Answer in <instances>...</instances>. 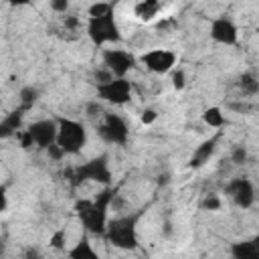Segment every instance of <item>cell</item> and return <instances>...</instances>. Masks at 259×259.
<instances>
[{
    "label": "cell",
    "instance_id": "277c9868",
    "mask_svg": "<svg viewBox=\"0 0 259 259\" xmlns=\"http://www.w3.org/2000/svg\"><path fill=\"white\" fill-rule=\"evenodd\" d=\"M87 34L95 47H101L105 42H121V34H119L117 22L113 18V10H109L101 16H89Z\"/></svg>",
    "mask_w": 259,
    "mask_h": 259
},
{
    "label": "cell",
    "instance_id": "9c48e42d",
    "mask_svg": "<svg viewBox=\"0 0 259 259\" xmlns=\"http://www.w3.org/2000/svg\"><path fill=\"white\" fill-rule=\"evenodd\" d=\"M225 192L233 198V202L239 206V208H249L253 202H255V188H253V182L245 176H239V178H233L227 186H225Z\"/></svg>",
    "mask_w": 259,
    "mask_h": 259
},
{
    "label": "cell",
    "instance_id": "ba28073f",
    "mask_svg": "<svg viewBox=\"0 0 259 259\" xmlns=\"http://www.w3.org/2000/svg\"><path fill=\"white\" fill-rule=\"evenodd\" d=\"M103 65L107 71H111L113 77H125L136 67V57L123 49H105Z\"/></svg>",
    "mask_w": 259,
    "mask_h": 259
},
{
    "label": "cell",
    "instance_id": "d6986e66",
    "mask_svg": "<svg viewBox=\"0 0 259 259\" xmlns=\"http://www.w3.org/2000/svg\"><path fill=\"white\" fill-rule=\"evenodd\" d=\"M36 99H38V89L36 87H22L20 89V93H18V101H20V109H24V111H28V109H32V105L36 103Z\"/></svg>",
    "mask_w": 259,
    "mask_h": 259
},
{
    "label": "cell",
    "instance_id": "e0dca14e",
    "mask_svg": "<svg viewBox=\"0 0 259 259\" xmlns=\"http://www.w3.org/2000/svg\"><path fill=\"white\" fill-rule=\"evenodd\" d=\"M69 257H73V259H97V253L93 251L87 237H81V241L69 251Z\"/></svg>",
    "mask_w": 259,
    "mask_h": 259
},
{
    "label": "cell",
    "instance_id": "f546056e",
    "mask_svg": "<svg viewBox=\"0 0 259 259\" xmlns=\"http://www.w3.org/2000/svg\"><path fill=\"white\" fill-rule=\"evenodd\" d=\"M12 6H28V4H32V0H8Z\"/></svg>",
    "mask_w": 259,
    "mask_h": 259
},
{
    "label": "cell",
    "instance_id": "5b68a950",
    "mask_svg": "<svg viewBox=\"0 0 259 259\" xmlns=\"http://www.w3.org/2000/svg\"><path fill=\"white\" fill-rule=\"evenodd\" d=\"M59 134H57V144L65 150V154H77L83 150L87 142V130L81 121L59 117Z\"/></svg>",
    "mask_w": 259,
    "mask_h": 259
},
{
    "label": "cell",
    "instance_id": "603a6c76",
    "mask_svg": "<svg viewBox=\"0 0 259 259\" xmlns=\"http://www.w3.org/2000/svg\"><path fill=\"white\" fill-rule=\"evenodd\" d=\"M231 160H233L235 164H245V160H247V150H245V146H235V148H233V154H231Z\"/></svg>",
    "mask_w": 259,
    "mask_h": 259
},
{
    "label": "cell",
    "instance_id": "4fadbf2b",
    "mask_svg": "<svg viewBox=\"0 0 259 259\" xmlns=\"http://www.w3.org/2000/svg\"><path fill=\"white\" fill-rule=\"evenodd\" d=\"M217 140H219V136H214V138H210V140H204L196 150H194V154H192V158H190V168H200V166H204L208 160H210V156L214 154V148H217Z\"/></svg>",
    "mask_w": 259,
    "mask_h": 259
},
{
    "label": "cell",
    "instance_id": "5bb4252c",
    "mask_svg": "<svg viewBox=\"0 0 259 259\" xmlns=\"http://www.w3.org/2000/svg\"><path fill=\"white\" fill-rule=\"evenodd\" d=\"M231 255L237 259H259V237L231 245Z\"/></svg>",
    "mask_w": 259,
    "mask_h": 259
},
{
    "label": "cell",
    "instance_id": "9a60e30c",
    "mask_svg": "<svg viewBox=\"0 0 259 259\" xmlns=\"http://www.w3.org/2000/svg\"><path fill=\"white\" fill-rule=\"evenodd\" d=\"M22 117H24V109L18 107V109L10 111V113L2 119V123H0V136H2V138H8V136H12V134H18L16 130H20Z\"/></svg>",
    "mask_w": 259,
    "mask_h": 259
},
{
    "label": "cell",
    "instance_id": "ffe728a7",
    "mask_svg": "<svg viewBox=\"0 0 259 259\" xmlns=\"http://www.w3.org/2000/svg\"><path fill=\"white\" fill-rule=\"evenodd\" d=\"M202 119H204V123L210 125V127H221V125H225V115H223V111H221L219 107H208V109H204Z\"/></svg>",
    "mask_w": 259,
    "mask_h": 259
},
{
    "label": "cell",
    "instance_id": "6da1fadb",
    "mask_svg": "<svg viewBox=\"0 0 259 259\" xmlns=\"http://www.w3.org/2000/svg\"><path fill=\"white\" fill-rule=\"evenodd\" d=\"M115 188H105L97 194L95 200L81 198L75 202V212L81 219L83 227L91 235H105L107 231V208L115 198Z\"/></svg>",
    "mask_w": 259,
    "mask_h": 259
},
{
    "label": "cell",
    "instance_id": "4316f807",
    "mask_svg": "<svg viewBox=\"0 0 259 259\" xmlns=\"http://www.w3.org/2000/svg\"><path fill=\"white\" fill-rule=\"evenodd\" d=\"M156 117H158V113L154 111V109H144L142 111V123H154L156 121Z\"/></svg>",
    "mask_w": 259,
    "mask_h": 259
},
{
    "label": "cell",
    "instance_id": "30bf717a",
    "mask_svg": "<svg viewBox=\"0 0 259 259\" xmlns=\"http://www.w3.org/2000/svg\"><path fill=\"white\" fill-rule=\"evenodd\" d=\"M142 63L152 73L164 75V73L172 71V67L176 65V53H172L168 49H152V51L142 55Z\"/></svg>",
    "mask_w": 259,
    "mask_h": 259
},
{
    "label": "cell",
    "instance_id": "484cf974",
    "mask_svg": "<svg viewBox=\"0 0 259 259\" xmlns=\"http://www.w3.org/2000/svg\"><path fill=\"white\" fill-rule=\"evenodd\" d=\"M172 85H174V89H184V85H186V81H184V71H176L174 75H172Z\"/></svg>",
    "mask_w": 259,
    "mask_h": 259
},
{
    "label": "cell",
    "instance_id": "8992f818",
    "mask_svg": "<svg viewBox=\"0 0 259 259\" xmlns=\"http://www.w3.org/2000/svg\"><path fill=\"white\" fill-rule=\"evenodd\" d=\"M95 89L103 101L113 103V105H123L132 97V83L125 77H115V79L111 77L109 81L95 83Z\"/></svg>",
    "mask_w": 259,
    "mask_h": 259
},
{
    "label": "cell",
    "instance_id": "f1b7e54d",
    "mask_svg": "<svg viewBox=\"0 0 259 259\" xmlns=\"http://www.w3.org/2000/svg\"><path fill=\"white\" fill-rule=\"evenodd\" d=\"M87 111H89V115H103V113H105L99 103H89V105H87Z\"/></svg>",
    "mask_w": 259,
    "mask_h": 259
},
{
    "label": "cell",
    "instance_id": "44dd1931",
    "mask_svg": "<svg viewBox=\"0 0 259 259\" xmlns=\"http://www.w3.org/2000/svg\"><path fill=\"white\" fill-rule=\"evenodd\" d=\"M113 10V4H105V2H95L93 6H89V16H101L105 12Z\"/></svg>",
    "mask_w": 259,
    "mask_h": 259
},
{
    "label": "cell",
    "instance_id": "d4e9b609",
    "mask_svg": "<svg viewBox=\"0 0 259 259\" xmlns=\"http://www.w3.org/2000/svg\"><path fill=\"white\" fill-rule=\"evenodd\" d=\"M51 245L55 249H63L65 247V231H57L53 237H51Z\"/></svg>",
    "mask_w": 259,
    "mask_h": 259
},
{
    "label": "cell",
    "instance_id": "7c38bea8",
    "mask_svg": "<svg viewBox=\"0 0 259 259\" xmlns=\"http://www.w3.org/2000/svg\"><path fill=\"white\" fill-rule=\"evenodd\" d=\"M210 36H212V40H217L221 45H235L239 38V32H237V26L231 18L219 16L210 24Z\"/></svg>",
    "mask_w": 259,
    "mask_h": 259
},
{
    "label": "cell",
    "instance_id": "8fae6325",
    "mask_svg": "<svg viewBox=\"0 0 259 259\" xmlns=\"http://www.w3.org/2000/svg\"><path fill=\"white\" fill-rule=\"evenodd\" d=\"M28 132L32 136V142L38 148H49L51 144L57 142V134H59V121L55 119H38L34 123L28 125Z\"/></svg>",
    "mask_w": 259,
    "mask_h": 259
},
{
    "label": "cell",
    "instance_id": "2e32d148",
    "mask_svg": "<svg viewBox=\"0 0 259 259\" xmlns=\"http://www.w3.org/2000/svg\"><path fill=\"white\" fill-rule=\"evenodd\" d=\"M158 10H160V0H140L136 4V8H134V14L140 20L148 22L158 14Z\"/></svg>",
    "mask_w": 259,
    "mask_h": 259
},
{
    "label": "cell",
    "instance_id": "83f0119b",
    "mask_svg": "<svg viewBox=\"0 0 259 259\" xmlns=\"http://www.w3.org/2000/svg\"><path fill=\"white\" fill-rule=\"evenodd\" d=\"M51 8H53L55 12H67L69 0H51Z\"/></svg>",
    "mask_w": 259,
    "mask_h": 259
},
{
    "label": "cell",
    "instance_id": "ac0fdd59",
    "mask_svg": "<svg viewBox=\"0 0 259 259\" xmlns=\"http://www.w3.org/2000/svg\"><path fill=\"white\" fill-rule=\"evenodd\" d=\"M237 87L241 89L243 95H257L259 93V81L251 73H243L237 81Z\"/></svg>",
    "mask_w": 259,
    "mask_h": 259
},
{
    "label": "cell",
    "instance_id": "52a82bcc",
    "mask_svg": "<svg viewBox=\"0 0 259 259\" xmlns=\"http://www.w3.org/2000/svg\"><path fill=\"white\" fill-rule=\"evenodd\" d=\"M99 136L103 142L107 144H115V146H123L130 138V130L127 123L123 121V117H119L117 113H103V123L99 125Z\"/></svg>",
    "mask_w": 259,
    "mask_h": 259
},
{
    "label": "cell",
    "instance_id": "3957f363",
    "mask_svg": "<svg viewBox=\"0 0 259 259\" xmlns=\"http://www.w3.org/2000/svg\"><path fill=\"white\" fill-rule=\"evenodd\" d=\"M138 219H140V212L119 217V219H113L111 223H107V231H105L107 241L119 249H136V245H138V235H136Z\"/></svg>",
    "mask_w": 259,
    "mask_h": 259
},
{
    "label": "cell",
    "instance_id": "cb8c5ba5",
    "mask_svg": "<svg viewBox=\"0 0 259 259\" xmlns=\"http://www.w3.org/2000/svg\"><path fill=\"white\" fill-rule=\"evenodd\" d=\"M47 152H49V156L53 158V160H61L63 156H65V150L55 142V144H51L49 148H47Z\"/></svg>",
    "mask_w": 259,
    "mask_h": 259
},
{
    "label": "cell",
    "instance_id": "7402d4cb",
    "mask_svg": "<svg viewBox=\"0 0 259 259\" xmlns=\"http://www.w3.org/2000/svg\"><path fill=\"white\" fill-rule=\"evenodd\" d=\"M200 206H202L204 210H219V208H221V200H219V196L208 194V196L200 202Z\"/></svg>",
    "mask_w": 259,
    "mask_h": 259
},
{
    "label": "cell",
    "instance_id": "7a4b0ae2",
    "mask_svg": "<svg viewBox=\"0 0 259 259\" xmlns=\"http://www.w3.org/2000/svg\"><path fill=\"white\" fill-rule=\"evenodd\" d=\"M109 158L103 154L99 158H93L81 166H75V168H69L65 172L69 184L73 188L81 186L85 180H95V182H101V184H109L111 182V170H109Z\"/></svg>",
    "mask_w": 259,
    "mask_h": 259
}]
</instances>
